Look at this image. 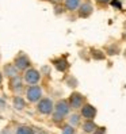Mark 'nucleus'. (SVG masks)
Here are the masks:
<instances>
[{"label":"nucleus","mask_w":126,"mask_h":134,"mask_svg":"<svg viewBox=\"0 0 126 134\" xmlns=\"http://www.w3.org/2000/svg\"><path fill=\"white\" fill-rule=\"evenodd\" d=\"M3 107H4V102L0 99V108H3Z\"/></svg>","instance_id":"cd10ccee"},{"label":"nucleus","mask_w":126,"mask_h":134,"mask_svg":"<svg viewBox=\"0 0 126 134\" xmlns=\"http://www.w3.org/2000/svg\"><path fill=\"white\" fill-rule=\"evenodd\" d=\"M91 57L94 60H98V61H102L106 58V53L103 50H99V49H92L91 50Z\"/></svg>","instance_id":"2eb2a0df"},{"label":"nucleus","mask_w":126,"mask_h":134,"mask_svg":"<svg viewBox=\"0 0 126 134\" xmlns=\"http://www.w3.org/2000/svg\"><path fill=\"white\" fill-rule=\"evenodd\" d=\"M68 85H69V87H73V88H75V87H77V80H76L75 77L70 76L69 80H68Z\"/></svg>","instance_id":"412c9836"},{"label":"nucleus","mask_w":126,"mask_h":134,"mask_svg":"<svg viewBox=\"0 0 126 134\" xmlns=\"http://www.w3.org/2000/svg\"><path fill=\"white\" fill-rule=\"evenodd\" d=\"M12 106H14L15 110H23L26 107V100L23 99L22 96L17 95V96H14V99H12Z\"/></svg>","instance_id":"4468645a"},{"label":"nucleus","mask_w":126,"mask_h":134,"mask_svg":"<svg viewBox=\"0 0 126 134\" xmlns=\"http://www.w3.org/2000/svg\"><path fill=\"white\" fill-rule=\"evenodd\" d=\"M15 134H35V133H34V129H33V127L23 125V126H19V127L17 129Z\"/></svg>","instance_id":"f3484780"},{"label":"nucleus","mask_w":126,"mask_h":134,"mask_svg":"<svg viewBox=\"0 0 126 134\" xmlns=\"http://www.w3.org/2000/svg\"><path fill=\"white\" fill-rule=\"evenodd\" d=\"M54 110V103L50 98H41L37 102V111L42 115H50Z\"/></svg>","instance_id":"7ed1b4c3"},{"label":"nucleus","mask_w":126,"mask_h":134,"mask_svg":"<svg viewBox=\"0 0 126 134\" xmlns=\"http://www.w3.org/2000/svg\"><path fill=\"white\" fill-rule=\"evenodd\" d=\"M43 96V91L39 85L33 84V85H29L27 90H26V100L30 102V103H37Z\"/></svg>","instance_id":"f03ea898"},{"label":"nucleus","mask_w":126,"mask_h":134,"mask_svg":"<svg viewBox=\"0 0 126 134\" xmlns=\"http://www.w3.org/2000/svg\"><path fill=\"white\" fill-rule=\"evenodd\" d=\"M22 79H23V81H25L26 84H29V85L38 84L39 80H41V72H39L38 69L30 66V68H27L26 70H23Z\"/></svg>","instance_id":"f257e3e1"},{"label":"nucleus","mask_w":126,"mask_h":134,"mask_svg":"<svg viewBox=\"0 0 126 134\" xmlns=\"http://www.w3.org/2000/svg\"><path fill=\"white\" fill-rule=\"evenodd\" d=\"M52 64L54 65V68H56L58 72H61V73H65L67 70L69 69V62H68V60L65 58V57H57V58H54V60H52Z\"/></svg>","instance_id":"9d476101"},{"label":"nucleus","mask_w":126,"mask_h":134,"mask_svg":"<svg viewBox=\"0 0 126 134\" xmlns=\"http://www.w3.org/2000/svg\"><path fill=\"white\" fill-rule=\"evenodd\" d=\"M98 114V110L95 106H92L90 103H84L80 107V115L84 119H95V116Z\"/></svg>","instance_id":"423d86ee"},{"label":"nucleus","mask_w":126,"mask_h":134,"mask_svg":"<svg viewBox=\"0 0 126 134\" xmlns=\"http://www.w3.org/2000/svg\"><path fill=\"white\" fill-rule=\"evenodd\" d=\"M68 103L70 106V108L73 110H80V107L85 103V96L80 92H72L69 95V99H68Z\"/></svg>","instance_id":"39448f33"},{"label":"nucleus","mask_w":126,"mask_h":134,"mask_svg":"<svg viewBox=\"0 0 126 134\" xmlns=\"http://www.w3.org/2000/svg\"><path fill=\"white\" fill-rule=\"evenodd\" d=\"M48 2H50V3H53V4H57V3L61 2V0H48Z\"/></svg>","instance_id":"a878e982"},{"label":"nucleus","mask_w":126,"mask_h":134,"mask_svg":"<svg viewBox=\"0 0 126 134\" xmlns=\"http://www.w3.org/2000/svg\"><path fill=\"white\" fill-rule=\"evenodd\" d=\"M38 134H45V133H38Z\"/></svg>","instance_id":"c85d7f7f"},{"label":"nucleus","mask_w":126,"mask_h":134,"mask_svg":"<svg viewBox=\"0 0 126 134\" xmlns=\"http://www.w3.org/2000/svg\"><path fill=\"white\" fill-rule=\"evenodd\" d=\"M3 73H2V70H0V85H2V83H3Z\"/></svg>","instance_id":"bb28decb"},{"label":"nucleus","mask_w":126,"mask_h":134,"mask_svg":"<svg viewBox=\"0 0 126 134\" xmlns=\"http://www.w3.org/2000/svg\"><path fill=\"white\" fill-rule=\"evenodd\" d=\"M95 2H96L99 5H107L110 2H111V0H95Z\"/></svg>","instance_id":"393cba45"},{"label":"nucleus","mask_w":126,"mask_h":134,"mask_svg":"<svg viewBox=\"0 0 126 134\" xmlns=\"http://www.w3.org/2000/svg\"><path fill=\"white\" fill-rule=\"evenodd\" d=\"M61 134H76V129L73 127L72 125H65L64 127H62V131H61Z\"/></svg>","instance_id":"6ab92c4d"},{"label":"nucleus","mask_w":126,"mask_h":134,"mask_svg":"<svg viewBox=\"0 0 126 134\" xmlns=\"http://www.w3.org/2000/svg\"><path fill=\"white\" fill-rule=\"evenodd\" d=\"M52 114H53V121H54V122L64 121V116H61V115H58V114H56V113H52Z\"/></svg>","instance_id":"4be33fe9"},{"label":"nucleus","mask_w":126,"mask_h":134,"mask_svg":"<svg viewBox=\"0 0 126 134\" xmlns=\"http://www.w3.org/2000/svg\"><path fill=\"white\" fill-rule=\"evenodd\" d=\"M80 119H81V115L75 113V114H72V115H69V118H68V123H69V125H72L73 127H76V126L80 125Z\"/></svg>","instance_id":"dca6fc26"},{"label":"nucleus","mask_w":126,"mask_h":134,"mask_svg":"<svg viewBox=\"0 0 126 134\" xmlns=\"http://www.w3.org/2000/svg\"><path fill=\"white\" fill-rule=\"evenodd\" d=\"M92 134H106V127H99V126H98Z\"/></svg>","instance_id":"5701e85b"},{"label":"nucleus","mask_w":126,"mask_h":134,"mask_svg":"<svg viewBox=\"0 0 126 134\" xmlns=\"http://www.w3.org/2000/svg\"><path fill=\"white\" fill-rule=\"evenodd\" d=\"M54 12H56V15H58L60 12L62 14V12H64V8H62V7H61L58 3H57V4H56V11H54Z\"/></svg>","instance_id":"b1692460"},{"label":"nucleus","mask_w":126,"mask_h":134,"mask_svg":"<svg viewBox=\"0 0 126 134\" xmlns=\"http://www.w3.org/2000/svg\"><path fill=\"white\" fill-rule=\"evenodd\" d=\"M110 4H111L114 8H117V10H122V3H121V0H111V2H110Z\"/></svg>","instance_id":"aec40b11"},{"label":"nucleus","mask_w":126,"mask_h":134,"mask_svg":"<svg viewBox=\"0 0 126 134\" xmlns=\"http://www.w3.org/2000/svg\"><path fill=\"white\" fill-rule=\"evenodd\" d=\"M76 11H77L79 18L87 19V18L91 16L92 12H94V5L90 2H83V3H80V5H79V8Z\"/></svg>","instance_id":"0eeeda50"},{"label":"nucleus","mask_w":126,"mask_h":134,"mask_svg":"<svg viewBox=\"0 0 126 134\" xmlns=\"http://www.w3.org/2000/svg\"><path fill=\"white\" fill-rule=\"evenodd\" d=\"M107 56H115V54L119 53V48H118V45L113 43V45H110L106 48V52H105Z\"/></svg>","instance_id":"a211bd4d"},{"label":"nucleus","mask_w":126,"mask_h":134,"mask_svg":"<svg viewBox=\"0 0 126 134\" xmlns=\"http://www.w3.org/2000/svg\"><path fill=\"white\" fill-rule=\"evenodd\" d=\"M12 64L15 65V68H17L18 70H26L27 68H30L31 66V60H30V57L27 56V54H25L23 52H20L17 57L14 58V62Z\"/></svg>","instance_id":"20e7f679"},{"label":"nucleus","mask_w":126,"mask_h":134,"mask_svg":"<svg viewBox=\"0 0 126 134\" xmlns=\"http://www.w3.org/2000/svg\"><path fill=\"white\" fill-rule=\"evenodd\" d=\"M96 127H98V125L95 123L94 119H85L83 122V125H81V129H83V131L85 134H92Z\"/></svg>","instance_id":"9b49d317"},{"label":"nucleus","mask_w":126,"mask_h":134,"mask_svg":"<svg viewBox=\"0 0 126 134\" xmlns=\"http://www.w3.org/2000/svg\"><path fill=\"white\" fill-rule=\"evenodd\" d=\"M23 79L19 76V75H17V76H12V77H10V90L12 91V92H15V93H18V92H20L22 90H23Z\"/></svg>","instance_id":"1a4fd4ad"},{"label":"nucleus","mask_w":126,"mask_h":134,"mask_svg":"<svg viewBox=\"0 0 126 134\" xmlns=\"http://www.w3.org/2000/svg\"><path fill=\"white\" fill-rule=\"evenodd\" d=\"M81 0H64V7L67 11H76L80 5Z\"/></svg>","instance_id":"ddd939ff"},{"label":"nucleus","mask_w":126,"mask_h":134,"mask_svg":"<svg viewBox=\"0 0 126 134\" xmlns=\"http://www.w3.org/2000/svg\"><path fill=\"white\" fill-rule=\"evenodd\" d=\"M19 70L15 68V65L12 64V62H10V64H4L3 66V76H7V77H12V76H17Z\"/></svg>","instance_id":"f8f14e48"},{"label":"nucleus","mask_w":126,"mask_h":134,"mask_svg":"<svg viewBox=\"0 0 126 134\" xmlns=\"http://www.w3.org/2000/svg\"><path fill=\"white\" fill-rule=\"evenodd\" d=\"M69 111H70V106L68 103V100H65V99H61V100H58L57 103L54 104L53 113H56V114H58L61 116H67L69 114Z\"/></svg>","instance_id":"6e6552de"}]
</instances>
